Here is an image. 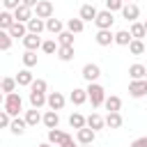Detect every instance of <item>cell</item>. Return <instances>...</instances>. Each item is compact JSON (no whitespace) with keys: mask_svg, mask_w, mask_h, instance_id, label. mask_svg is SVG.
Returning a JSON list of instances; mask_svg holds the SVG:
<instances>
[{"mask_svg":"<svg viewBox=\"0 0 147 147\" xmlns=\"http://www.w3.org/2000/svg\"><path fill=\"white\" fill-rule=\"evenodd\" d=\"M87 101H92V108H99V106H103V101H106V90H103V85H99L96 80L94 83H87Z\"/></svg>","mask_w":147,"mask_h":147,"instance_id":"obj_1","label":"cell"},{"mask_svg":"<svg viewBox=\"0 0 147 147\" xmlns=\"http://www.w3.org/2000/svg\"><path fill=\"white\" fill-rule=\"evenodd\" d=\"M2 108H5L11 117H18V113L23 110V99H21V94H16V92L5 94V103H2Z\"/></svg>","mask_w":147,"mask_h":147,"instance_id":"obj_2","label":"cell"},{"mask_svg":"<svg viewBox=\"0 0 147 147\" xmlns=\"http://www.w3.org/2000/svg\"><path fill=\"white\" fill-rule=\"evenodd\" d=\"M94 23H96V28H99V30H110V28H113V23H115V16H113V11H110V9H101V11L96 14Z\"/></svg>","mask_w":147,"mask_h":147,"instance_id":"obj_3","label":"cell"},{"mask_svg":"<svg viewBox=\"0 0 147 147\" xmlns=\"http://www.w3.org/2000/svg\"><path fill=\"white\" fill-rule=\"evenodd\" d=\"M129 94H131L133 99H142V96H147V78L131 80V83H129Z\"/></svg>","mask_w":147,"mask_h":147,"instance_id":"obj_4","label":"cell"},{"mask_svg":"<svg viewBox=\"0 0 147 147\" xmlns=\"http://www.w3.org/2000/svg\"><path fill=\"white\" fill-rule=\"evenodd\" d=\"M64 103H67V99H64L62 92H48V94H46V106H48L51 110H62Z\"/></svg>","mask_w":147,"mask_h":147,"instance_id":"obj_5","label":"cell"},{"mask_svg":"<svg viewBox=\"0 0 147 147\" xmlns=\"http://www.w3.org/2000/svg\"><path fill=\"white\" fill-rule=\"evenodd\" d=\"M80 76H83L87 83H94V80H99V76H101V67H99V64H94V62H87V64L83 67Z\"/></svg>","mask_w":147,"mask_h":147,"instance_id":"obj_6","label":"cell"},{"mask_svg":"<svg viewBox=\"0 0 147 147\" xmlns=\"http://www.w3.org/2000/svg\"><path fill=\"white\" fill-rule=\"evenodd\" d=\"M94 138H96V131L90 129V126H83V129L76 131V140H78V145H92Z\"/></svg>","mask_w":147,"mask_h":147,"instance_id":"obj_7","label":"cell"},{"mask_svg":"<svg viewBox=\"0 0 147 147\" xmlns=\"http://www.w3.org/2000/svg\"><path fill=\"white\" fill-rule=\"evenodd\" d=\"M34 14H37V18H51L53 16V2L51 0H39L37 2V7H34Z\"/></svg>","mask_w":147,"mask_h":147,"instance_id":"obj_8","label":"cell"},{"mask_svg":"<svg viewBox=\"0 0 147 147\" xmlns=\"http://www.w3.org/2000/svg\"><path fill=\"white\" fill-rule=\"evenodd\" d=\"M138 16H140V7H138L136 2H126V5L122 7V18H124V21L133 23V21H138Z\"/></svg>","mask_w":147,"mask_h":147,"instance_id":"obj_9","label":"cell"},{"mask_svg":"<svg viewBox=\"0 0 147 147\" xmlns=\"http://www.w3.org/2000/svg\"><path fill=\"white\" fill-rule=\"evenodd\" d=\"M94 41L99 46H110V44H115V32L113 30H96Z\"/></svg>","mask_w":147,"mask_h":147,"instance_id":"obj_10","label":"cell"},{"mask_svg":"<svg viewBox=\"0 0 147 147\" xmlns=\"http://www.w3.org/2000/svg\"><path fill=\"white\" fill-rule=\"evenodd\" d=\"M41 124H44L46 129H57V126H60V115H57V110H46V113L41 115Z\"/></svg>","mask_w":147,"mask_h":147,"instance_id":"obj_11","label":"cell"},{"mask_svg":"<svg viewBox=\"0 0 147 147\" xmlns=\"http://www.w3.org/2000/svg\"><path fill=\"white\" fill-rule=\"evenodd\" d=\"M14 18L16 21H21V23H28L30 18H32V7H28V5H18L16 9H14Z\"/></svg>","mask_w":147,"mask_h":147,"instance_id":"obj_12","label":"cell"},{"mask_svg":"<svg viewBox=\"0 0 147 147\" xmlns=\"http://www.w3.org/2000/svg\"><path fill=\"white\" fill-rule=\"evenodd\" d=\"M23 46H25V51H37V48H41V37L39 34H32V32H28L23 39Z\"/></svg>","mask_w":147,"mask_h":147,"instance_id":"obj_13","label":"cell"},{"mask_svg":"<svg viewBox=\"0 0 147 147\" xmlns=\"http://www.w3.org/2000/svg\"><path fill=\"white\" fill-rule=\"evenodd\" d=\"M14 78H16L18 87H30V85H32V80H34V76H32V71H30L28 67H25V69H21Z\"/></svg>","mask_w":147,"mask_h":147,"instance_id":"obj_14","label":"cell"},{"mask_svg":"<svg viewBox=\"0 0 147 147\" xmlns=\"http://www.w3.org/2000/svg\"><path fill=\"white\" fill-rule=\"evenodd\" d=\"M25 129H28L25 117H11V122H9V131H11L14 136H23Z\"/></svg>","mask_w":147,"mask_h":147,"instance_id":"obj_15","label":"cell"},{"mask_svg":"<svg viewBox=\"0 0 147 147\" xmlns=\"http://www.w3.org/2000/svg\"><path fill=\"white\" fill-rule=\"evenodd\" d=\"M25 25H28V32H32V34H41L46 30V21L44 18H37V16H32Z\"/></svg>","mask_w":147,"mask_h":147,"instance_id":"obj_16","label":"cell"},{"mask_svg":"<svg viewBox=\"0 0 147 147\" xmlns=\"http://www.w3.org/2000/svg\"><path fill=\"white\" fill-rule=\"evenodd\" d=\"M7 32H9V37H11V39H23V37L28 34V25H25V23H21V21H16Z\"/></svg>","mask_w":147,"mask_h":147,"instance_id":"obj_17","label":"cell"},{"mask_svg":"<svg viewBox=\"0 0 147 147\" xmlns=\"http://www.w3.org/2000/svg\"><path fill=\"white\" fill-rule=\"evenodd\" d=\"M69 101H71L74 106H83V103L87 101V90H83V87H74V92L69 94Z\"/></svg>","mask_w":147,"mask_h":147,"instance_id":"obj_18","label":"cell"},{"mask_svg":"<svg viewBox=\"0 0 147 147\" xmlns=\"http://www.w3.org/2000/svg\"><path fill=\"white\" fill-rule=\"evenodd\" d=\"M85 124H87L90 129H94V131H101V129L106 126V119H103L99 113H92L90 117H85Z\"/></svg>","mask_w":147,"mask_h":147,"instance_id":"obj_19","label":"cell"},{"mask_svg":"<svg viewBox=\"0 0 147 147\" xmlns=\"http://www.w3.org/2000/svg\"><path fill=\"white\" fill-rule=\"evenodd\" d=\"M96 14H99V9H96L94 5H83V7H80V11H78V16H80L85 23H87V21H94V18H96Z\"/></svg>","mask_w":147,"mask_h":147,"instance_id":"obj_20","label":"cell"},{"mask_svg":"<svg viewBox=\"0 0 147 147\" xmlns=\"http://www.w3.org/2000/svg\"><path fill=\"white\" fill-rule=\"evenodd\" d=\"M103 106H106V110H108V113H119V110H122V99H119V96H115V94H110V96H106Z\"/></svg>","mask_w":147,"mask_h":147,"instance_id":"obj_21","label":"cell"},{"mask_svg":"<svg viewBox=\"0 0 147 147\" xmlns=\"http://www.w3.org/2000/svg\"><path fill=\"white\" fill-rule=\"evenodd\" d=\"M67 136H69V133H64L62 129H48V136H46V140H48L51 145H55V147H57V145H60V142H62Z\"/></svg>","mask_w":147,"mask_h":147,"instance_id":"obj_22","label":"cell"},{"mask_svg":"<svg viewBox=\"0 0 147 147\" xmlns=\"http://www.w3.org/2000/svg\"><path fill=\"white\" fill-rule=\"evenodd\" d=\"M14 23H16V18H14V11H9V9H2V11H0V30H9Z\"/></svg>","mask_w":147,"mask_h":147,"instance_id":"obj_23","label":"cell"},{"mask_svg":"<svg viewBox=\"0 0 147 147\" xmlns=\"http://www.w3.org/2000/svg\"><path fill=\"white\" fill-rule=\"evenodd\" d=\"M129 76H131V80L145 78V76H147V67H145V64H140V62H136V64H131V67H129Z\"/></svg>","mask_w":147,"mask_h":147,"instance_id":"obj_24","label":"cell"},{"mask_svg":"<svg viewBox=\"0 0 147 147\" xmlns=\"http://www.w3.org/2000/svg\"><path fill=\"white\" fill-rule=\"evenodd\" d=\"M46 30H48L51 34H60V32L64 30V23H62L60 18H53V16H51V18H46Z\"/></svg>","mask_w":147,"mask_h":147,"instance_id":"obj_25","label":"cell"},{"mask_svg":"<svg viewBox=\"0 0 147 147\" xmlns=\"http://www.w3.org/2000/svg\"><path fill=\"white\" fill-rule=\"evenodd\" d=\"M67 30L69 32H74V34H80L83 30H85V21L78 16V18H69L67 21Z\"/></svg>","mask_w":147,"mask_h":147,"instance_id":"obj_26","label":"cell"},{"mask_svg":"<svg viewBox=\"0 0 147 147\" xmlns=\"http://www.w3.org/2000/svg\"><path fill=\"white\" fill-rule=\"evenodd\" d=\"M30 106L32 108H44L46 106V92H30Z\"/></svg>","mask_w":147,"mask_h":147,"instance_id":"obj_27","label":"cell"},{"mask_svg":"<svg viewBox=\"0 0 147 147\" xmlns=\"http://www.w3.org/2000/svg\"><path fill=\"white\" fill-rule=\"evenodd\" d=\"M103 119H106V126H108V129H119V126L124 124V119H122L119 113H108Z\"/></svg>","mask_w":147,"mask_h":147,"instance_id":"obj_28","label":"cell"},{"mask_svg":"<svg viewBox=\"0 0 147 147\" xmlns=\"http://www.w3.org/2000/svg\"><path fill=\"white\" fill-rule=\"evenodd\" d=\"M129 32H131L133 39H142V37H147V30H145V25H142L140 21H133L131 28H129Z\"/></svg>","mask_w":147,"mask_h":147,"instance_id":"obj_29","label":"cell"},{"mask_svg":"<svg viewBox=\"0 0 147 147\" xmlns=\"http://www.w3.org/2000/svg\"><path fill=\"white\" fill-rule=\"evenodd\" d=\"M55 55H57L60 62H71L74 60V46H60Z\"/></svg>","mask_w":147,"mask_h":147,"instance_id":"obj_30","label":"cell"},{"mask_svg":"<svg viewBox=\"0 0 147 147\" xmlns=\"http://www.w3.org/2000/svg\"><path fill=\"white\" fill-rule=\"evenodd\" d=\"M16 87H18L16 78H9V76H5V78L0 80V90H2L5 94H9V92H16Z\"/></svg>","mask_w":147,"mask_h":147,"instance_id":"obj_31","label":"cell"},{"mask_svg":"<svg viewBox=\"0 0 147 147\" xmlns=\"http://www.w3.org/2000/svg\"><path fill=\"white\" fill-rule=\"evenodd\" d=\"M25 122H28V126H37L39 122H41V115H39V110L37 108H30V110H25Z\"/></svg>","mask_w":147,"mask_h":147,"instance_id":"obj_32","label":"cell"},{"mask_svg":"<svg viewBox=\"0 0 147 147\" xmlns=\"http://www.w3.org/2000/svg\"><path fill=\"white\" fill-rule=\"evenodd\" d=\"M131 39H133V37H131L129 30H119V32H115V44H117V46H129Z\"/></svg>","mask_w":147,"mask_h":147,"instance_id":"obj_33","label":"cell"},{"mask_svg":"<svg viewBox=\"0 0 147 147\" xmlns=\"http://www.w3.org/2000/svg\"><path fill=\"white\" fill-rule=\"evenodd\" d=\"M69 126L78 131V129H83V126H87V124H85V117H83L80 113H71V115H69Z\"/></svg>","mask_w":147,"mask_h":147,"instance_id":"obj_34","label":"cell"},{"mask_svg":"<svg viewBox=\"0 0 147 147\" xmlns=\"http://www.w3.org/2000/svg\"><path fill=\"white\" fill-rule=\"evenodd\" d=\"M55 37H57V44H60V46H74V32L62 30V32L55 34Z\"/></svg>","mask_w":147,"mask_h":147,"instance_id":"obj_35","label":"cell"},{"mask_svg":"<svg viewBox=\"0 0 147 147\" xmlns=\"http://www.w3.org/2000/svg\"><path fill=\"white\" fill-rule=\"evenodd\" d=\"M129 53H131V55H142V53H145V41H142V39H131Z\"/></svg>","mask_w":147,"mask_h":147,"instance_id":"obj_36","label":"cell"},{"mask_svg":"<svg viewBox=\"0 0 147 147\" xmlns=\"http://www.w3.org/2000/svg\"><path fill=\"white\" fill-rule=\"evenodd\" d=\"M57 48H60V44H57L55 39H46V41H41V51H44L46 55H53V53H57Z\"/></svg>","mask_w":147,"mask_h":147,"instance_id":"obj_37","label":"cell"},{"mask_svg":"<svg viewBox=\"0 0 147 147\" xmlns=\"http://www.w3.org/2000/svg\"><path fill=\"white\" fill-rule=\"evenodd\" d=\"M23 64H25L28 69L37 67V51H25V53H23Z\"/></svg>","mask_w":147,"mask_h":147,"instance_id":"obj_38","label":"cell"},{"mask_svg":"<svg viewBox=\"0 0 147 147\" xmlns=\"http://www.w3.org/2000/svg\"><path fill=\"white\" fill-rule=\"evenodd\" d=\"M30 92H46L48 94V83L44 78H34L32 85H30Z\"/></svg>","mask_w":147,"mask_h":147,"instance_id":"obj_39","label":"cell"},{"mask_svg":"<svg viewBox=\"0 0 147 147\" xmlns=\"http://www.w3.org/2000/svg\"><path fill=\"white\" fill-rule=\"evenodd\" d=\"M11 37H9V32L7 30H0V51H9L11 48Z\"/></svg>","mask_w":147,"mask_h":147,"instance_id":"obj_40","label":"cell"},{"mask_svg":"<svg viewBox=\"0 0 147 147\" xmlns=\"http://www.w3.org/2000/svg\"><path fill=\"white\" fill-rule=\"evenodd\" d=\"M122 7H124L122 0H106V9H110V11H122Z\"/></svg>","mask_w":147,"mask_h":147,"instance_id":"obj_41","label":"cell"},{"mask_svg":"<svg viewBox=\"0 0 147 147\" xmlns=\"http://www.w3.org/2000/svg\"><path fill=\"white\" fill-rule=\"evenodd\" d=\"M9 122H11V115L2 108L0 110V129H9Z\"/></svg>","mask_w":147,"mask_h":147,"instance_id":"obj_42","label":"cell"},{"mask_svg":"<svg viewBox=\"0 0 147 147\" xmlns=\"http://www.w3.org/2000/svg\"><path fill=\"white\" fill-rule=\"evenodd\" d=\"M18 5H21V0H2V7H5V9H9V11H14Z\"/></svg>","mask_w":147,"mask_h":147,"instance_id":"obj_43","label":"cell"},{"mask_svg":"<svg viewBox=\"0 0 147 147\" xmlns=\"http://www.w3.org/2000/svg\"><path fill=\"white\" fill-rule=\"evenodd\" d=\"M129 147H147V136H140V138H136Z\"/></svg>","mask_w":147,"mask_h":147,"instance_id":"obj_44","label":"cell"},{"mask_svg":"<svg viewBox=\"0 0 147 147\" xmlns=\"http://www.w3.org/2000/svg\"><path fill=\"white\" fill-rule=\"evenodd\" d=\"M57 147H78V145L74 142V138H71V136H67V138H64V140H62Z\"/></svg>","mask_w":147,"mask_h":147,"instance_id":"obj_45","label":"cell"},{"mask_svg":"<svg viewBox=\"0 0 147 147\" xmlns=\"http://www.w3.org/2000/svg\"><path fill=\"white\" fill-rule=\"evenodd\" d=\"M21 2H23V5H28V7H32V9H34V7H37V2H39V0H21Z\"/></svg>","mask_w":147,"mask_h":147,"instance_id":"obj_46","label":"cell"},{"mask_svg":"<svg viewBox=\"0 0 147 147\" xmlns=\"http://www.w3.org/2000/svg\"><path fill=\"white\" fill-rule=\"evenodd\" d=\"M2 103H5V92L0 90V106H2Z\"/></svg>","mask_w":147,"mask_h":147,"instance_id":"obj_47","label":"cell"},{"mask_svg":"<svg viewBox=\"0 0 147 147\" xmlns=\"http://www.w3.org/2000/svg\"><path fill=\"white\" fill-rule=\"evenodd\" d=\"M37 147H53V145H51V142L46 140V142H41V145H37Z\"/></svg>","mask_w":147,"mask_h":147,"instance_id":"obj_48","label":"cell"},{"mask_svg":"<svg viewBox=\"0 0 147 147\" xmlns=\"http://www.w3.org/2000/svg\"><path fill=\"white\" fill-rule=\"evenodd\" d=\"M142 25H145V30H147V18H145V21H142Z\"/></svg>","mask_w":147,"mask_h":147,"instance_id":"obj_49","label":"cell"},{"mask_svg":"<svg viewBox=\"0 0 147 147\" xmlns=\"http://www.w3.org/2000/svg\"><path fill=\"white\" fill-rule=\"evenodd\" d=\"M78 147H92V145H78Z\"/></svg>","mask_w":147,"mask_h":147,"instance_id":"obj_50","label":"cell"},{"mask_svg":"<svg viewBox=\"0 0 147 147\" xmlns=\"http://www.w3.org/2000/svg\"><path fill=\"white\" fill-rule=\"evenodd\" d=\"M122 2H124V5H126V2H133V0H122Z\"/></svg>","mask_w":147,"mask_h":147,"instance_id":"obj_51","label":"cell"},{"mask_svg":"<svg viewBox=\"0 0 147 147\" xmlns=\"http://www.w3.org/2000/svg\"><path fill=\"white\" fill-rule=\"evenodd\" d=\"M145 78H147V76H145Z\"/></svg>","mask_w":147,"mask_h":147,"instance_id":"obj_52","label":"cell"}]
</instances>
